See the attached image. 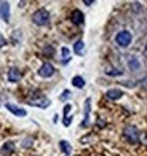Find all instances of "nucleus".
<instances>
[{"label": "nucleus", "instance_id": "obj_1", "mask_svg": "<svg viewBox=\"0 0 147 156\" xmlns=\"http://www.w3.org/2000/svg\"><path fill=\"white\" fill-rule=\"evenodd\" d=\"M32 23L35 26H48V23H50V13L43 8L37 10L32 15Z\"/></svg>", "mask_w": 147, "mask_h": 156}, {"label": "nucleus", "instance_id": "obj_2", "mask_svg": "<svg viewBox=\"0 0 147 156\" xmlns=\"http://www.w3.org/2000/svg\"><path fill=\"white\" fill-rule=\"evenodd\" d=\"M131 40H133V37H131V34H130L128 30H122V32H118V34H117V37H115L117 45H118V46H122V48L130 46Z\"/></svg>", "mask_w": 147, "mask_h": 156}, {"label": "nucleus", "instance_id": "obj_3", "mask_svg": "<svg viewBox=\"0 0 147 156\" xmlns=\"http://www.w3.org/2000/svg\"><path fill=\"white\" fill-rule=\"evenodd\" d=\"M125 137L128 139L131 144H138L139 142V131L136 126H127L125 127Z\"/></svg>", "mask_w": 147, "mask_h": 156}, {"label": "nucleus", "instance_id": "obj_4", "mask_svg": "<svg viewBox=\"0 0 147 156\" xmlns=\"http://www.w3.org/2000/svg\"><path fill=\"white\" fill-rule=\"evenodd\" d=\"M39 75H40L42 78H50V76L54 75V67L51 66L50 62H45L43 66L39 69Z\"/></svg>", "mask_w": 147, "mask_h": 156}, {"label": "nucleus", "instance_id": "obj_5", "mask_svg": "<svg viewBox=\"0 0 147 156\" xmlns=\"http://www.w3.org/2000/svg\"><path fill=\"white\" fill-rule=\"evenodd\" d=\"M29 102L31 105H34V107H39V108H46L48 105H50V99H46V97H39V99H29Z\"/></svg>", "mask_w": 147, "mask_h": 156}, {"label": "nucleus", "instance_id": "obj_6", "mask_svg": "<svg viewBox=\"0 0 147 156\" xmlns=\"http://www.w3.org/2000/svg\"><path fill=\"white\" fill-rule=\"evenodd\" d=\"M0 19L5 23L10 21V3L8 2H0Z\"/></svg>", "mask_w": 147, "mask_h": 156}, {"label": "nucleus", "instance_id": "obj_7", "mask_svg": "<svg viewBox=\"0 0 147 156\" xmlns=\"http://www.w3.org/2000/svg\"><path fill=\"white\" fill-rule=\"evenodd\" d=\"M71 19H72V23L77 24V26H82L83 24V21H85V16H83V13L80 10H74L72 11V15H71Z\"/></svg>", "mask_w": 147, "mask_h": 156}, {"label": "nucleus", "instance_id": "obj_8", "mask_svg": "<svg viewBox=\"0 0 147 156\" xmlns=\"http://www.w3.org/2000/svg\"><path fill=\"white\" fill-rule=\"evenodd\" d=\"M6 108H8V112H11L13 115H16V116H26L27 115V112L24 108L18 107V105H13V104H6Z\"/></svg>", "mask_w": 147, "mask_h": 156}, {"label": "nucleus", "instance_id": "obj_9", "mask_svg": "<svg viewBox=\"0 0 147 156\" xmlns=\"http://www.w3.org/2000/svg\"><path fill=\"white\" fill-rule=\"evenodd\" d=\"M122 96H123V91H120V89H109L106 93V97L110 99V101H118Z\"/></svg>", "mask_w": 147, "mask_h": 156}, {"label": "nucleus", "instance_id": "obj_10", "mask_svg": "<svg viewBox=\"0 0 147 156\" xmlns=\"http://www.w3.org/2000/svg\"><path fill=\"white\" fill-rule=\"evenodd\" d=\"M19 80H21V72H19V70L18 69H10L8 70V81L16 83Z\"/></svg>", "mask_w": 147, "mask_h": 156}, {"label": "nucleus", "instance_id": "obj_11", "mask_svg": "<svg viewBox=\"0 0 147 156\" xmlns=\"http://www.w3.org/2000/svg\"><path fill=\"white\" fill-rule=\"evenodd\" d=\"M90 108H91V99H86V101H85V118H83V123H82V126H83V127H86V126H88Z\"/></svg>", "mask_w": 147, "mask_h": 156}, {"label": "nucleus", "instance_id": "obj_12", "mask_svg": "<svg viewBox=\"0 0 147 156\" xmlns=\"http://www.w3.org/2000/svg\"><path fill=\"white\" fill-rule=\"evenodd\" d=\"M59 147H61V150L64 151L66 154H71L72 148H71V144H69V142H66V140H61V142H59Z\"/></svg>", "mask_w": 147, "mask_h": 156}, {"label": "nucleus", "instance_id": "obj_13", "mask_svg": "<svg viewBox=\"0 0 147 156\" xmlns=\"http://www.w3.org/2000/svg\"><path fill=\"white\" fill-rule=\"evenodd\" d=\"M72 84L75 88H83V86H85V80H83L82 76H74L72 78Z\"/></svg>", "mask_w": 147, "mask_h": 156}, {"label": "nucleus", "instance_id": "obj_14", "mask_svg": "<svg viewBox=\"0 0 147 156\" xmlns=\"http://www.w3.org/2000/svg\"><path fill=\"white\" fill-rule=\"evenodd\" d=\"M13 150H15V144H13V142H6V144L3 145V148H2V153L3 154H8Z\"/></svg>", "mask_w": 147, "mask_h": 156}, {"label": "nucleus", "instance_id": "obj_15", "mask_svg": "<svg viewBox=\"0 0 147 156\" xmlns=\"http://www.w3.org/2000/svg\"><path fill=\"white\" fill-rule=\"evenodd\" d=\"M83 48H85V43H83L82 40L75 41V45H74V51H75L77 54H82V53H83Z\"/></svg>", "mask_w": 147, "mask_h": 156}, {"label": "nucleus", "instance_id": "obj_16", "mask_svg": "<svg viewBox=\"0 0 147 156\" xmlns=\"http://www.w3.org/2000/svg\"><path fill=\"white\" fill-rule=\"evenodd\" d=\"M61 54H62V58H64V59H62V62H64V64H67L69 61H71V53H69L67 48H62L61 49Z\"/></svg>", "mask_w": 147, "mask_h": 156}, {"label": "nucleus", "instance_id": "obj_17", "mask_svg": "<svg viewBox=\"0 0 147 156\" xmlns=\"http://www.w3.org/2000/svg\"><path fill=\"white\" fill-rule=\"evenodd\" d=\"M128 66H130L131 70H138V69H139V61H138L136 58H131V59L128 61Z\"/></svg>", "mask_w": 147, "mask_h": 156}, {"label": "nucleus", "instance_id": "obj_18", "mask_svg": "<svg viewBox=\"0 0 147 156\" xmlns=\"http://www.w3.org/2000/svg\"><path fill=\"white\" fill-rule=\"evenodd\" d=\"M107 75H122V70H115V69H107L106 70Z\"/></svg>", "mask_w": 147, "mask_h": 156}, {"label": "nucleus", "instance_id": "obj_19", "mask_svg": "<svg viewBox=\"0 0 147 156\" xmlns=\"http://www.w3.org/2000/svg\"><path fill=\"white\" fill-rule=\"evenodd\" d=\"M67 97H71V91H62V94H61V101H66Z\"/></svg>", "mask_w": 147, "mask_h": 156}, {"label": "nucleus", "instance_id": "obj_20", "mask_svg": "<svg viewBox=\"0 0 147 156\" xmlns=\"http://www.w3.org/2000/svg\"><path fill=\"white\" fill-rule=\"evenodd\" d=\"M64 126H71V123H72V116H64Z\"/></svg>", "mask_w": 147, "mask_h": 156}, {"label": "nucleus", "instance_id": "obj_21", "mask_svg": "<svg viewBox=\"0 0 147 156\" xmlns=\"http://www.w3.org/2000/svg\"><path fill=\"white\" fill-rule=\"evenodd\" d=\"M5 45H6V40H5V37H3V35L0 34V48H2V46H5Z\"/></svg>", "mask_w": 147, "mask_h": 156}, {"label": "nucleus", "instance_id": "obj_22", "mask_svg": "<svg viewBox=\"0 0 147 156\" xmlns=\"http://www.w3.org/2000/svg\"><path fill=\"white\" fill-rule=\"evenodd\" d=\"M71 108H72V107H71L69 104H67L66 107H64V116H69V112H71Z\"/></svg>", "mask_w": 147, "mask_h": 156}, {"label": "nucleus", "instance_id": "obj_23", "mask_svg": "<svg viewBox=\"0 0 147 156\" xmlns=\"http://www.w3.org/2000/svg\"><path fill=\"white\" fill-rule=\"evenodd\" d=\"M83 3H85V5H93L94 2H93V0H85V2H83Z\"/></svg>", "mask_w": 147, "mask_h": 156}, {"label": "nucleus", "instance_id": "obj_24", "mask_svg": "<svg viewBox=\"0 0 147 156\" xmlns=\"http://www.w3.org/2000/svg\"><path fill=\"white\" fill-rule=\"evenodd\" d=\"M145 51H147V45H145Z\"/></svg>", "mask_w": 147, "mask_h": 156}]
</instances>
